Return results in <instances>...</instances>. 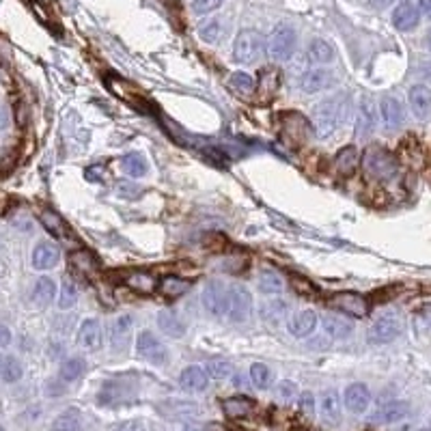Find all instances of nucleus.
I'll return each instance as SVG.
<instances>
[{
  "label": "nucleus",
  "mask_w": 431,
  "mask_h": 431,
  "mask_svg": "<svg viewBox=\"0 0 431 431\" xmlns=\"http://www.w3.org/2000/svg\"><path fill=\"white\" fill-rule=\"evenodd\" d=\"M190 289V280L186 278H177V276H166L160 285V291L168 298H179Z\"/></svg>",
  "instance_id": "42"
},
{
  "label": "nucleus",
  "mask_w": 431,
  "mask_h": 431,
  "mask_svg": "<svg viewBox=\"0 0 431 431\" xmlns=\"http://www.w3.org/2000/svg\"><path fill=\"white\" fill-rule=\"evenodd\" d=\"M54 295H56V283H54L50 276H41V278L35 283V287H33V295H31V300H33L35 306L46 308V306L52 304Z\"/></svg>",
  "instance_id": "27"
},
{
  "label": "nucleus",
  "mask_w": 431,
  "mask_h": 431,
  "mask_svg": "<svg viewBox=\"0 0 431 431\" xmlns=\"http://www.w3.org/2000/svg\"><path fill=\"white\" fill-rule=\"evenodd\" d=\"M343 401H345V407L352 412V414H365L369 403H371V390L367 384L362 382H354L345 388V395H343Z\"/></svg>",
  "instance_id": "14"
},
{
  "label": "nucleus",
  "mask_w": 431,
  "mask_h": 431,
  "mask_svg": "<svg viewBox=\"0 0 431 431\" xmlns=\"http://www.w3.org/2000/svg\"><path fill=\"white\" fill-rule=\"evenodd\" d=\"M207 431H223V427H220V425H209Z\"/></svg>",
  "instance_id": "54"
},
{
  "label": "nucleus",
  "mask_w": 431,
  "mask_h": 431,
  "mask_svg": "<svg viewBox=\"0 0 431 431\" xmlns=\"http://www.w3.org/2000/svg\"><path fill=\"white\" fill-rule=\"evenodd\" d=\"M418 22H420V11H418L416 5L401 3V5L395 7V11H392V24H395L397 31L410 33V31H414L418 26Z\"/></svg>",
  "instance_id": "18"
},
{
  "label": "nucleus",
  "mask_w": 431,
  "mask_h": 431,
  "mask_svg": "<svg viewBox=\"0 0 431 431\" xmlns=\"http://www.w3.org/2000/svg\"><path fill=\"white\" fill-rule=\"evenodd\" d=\"M183 431H203V429H198V427H194V425H188V427H183Z\"/></svg>",
  "instance_id": "55"
},
{
  "label": "nucleus",
  "mask_w": 431,
  "mask_h": 431,
  "mask_svg": "<svg viewBox=\"0 0 431 431\" xmlns=\"http://www.w3.org/2000/svg\"><path fill=\"white\" fill-rule=\"evenodd\" d=\"M0 431H5V427H0Z\"/></svg>",
  "instance_id": "58"
},
{
  "label": "nucleus",
  "mask_w": 431,
  "mask_h": 431,
  "mask_svg": "<svg viewBox=\"0 0 431 431\" xmlns=\"http://www.w3.org/2000/svg\"><path fill=\"white\" fill-rule=\"evenodd\" d=\"M276 395H278L283 401H291L293 397H298V386H295L291 380H283V382L276 386Z\"/></svg>",
  "instance_id": "46"
},
{
  "label": "nucleus",
  "mask_w": 431,
  "mask_h": 431,
  "mask_svg": "<svg viewBox=\"0 0 431 431\" xmlns=\"http://www.w3.org/2000/svg\"><path fill=\"white\" fill-rule=\"evenodd\" d=\"M287 328H289L291 337H295V339L308 337L317 328V313L315 310H300V313L291 315V319L287 321Z\"/></svg>",
  "instance_id": "21"
},
{
  "label": "nucleus",
  "mask_w": 431,
  "mask_h": 431,
  "mask_svg": "<svg viewBox=\"0 0 431 431\" xmlns=\"http://www.w3.org/2000/svg\"><path fill=\"white\" fill-rule=\"evenodd\" d=\"M69 263H71V268H73L76 272H80V274H93V272L97 270V261H95V257H93L88 250H78V253H73V255L69 257Z\"/></svg>",
  "instance_id": "39"
},
{
  "label": "nucleus",
  "mask_w": 431,
  "mask_h": 431,
  "mask_svg": "<svg viewBox=\"0 0 431 431\" xmlns=\"http://www.w3.org/2000/svg\"><path fill=\"white\" fill-rule=\"evenodd\" d=\"M223 410L229 418H244L255 412V401L248 397H229L223 401Z\"/></svg>",
  "instance_id": "29"
},
{
  "label": "nucleus",
  "mask_w": 431,
  "mask_h": 431,
  "mask_svg": "<svg viewBox=\"0 0 431 431\" xmlns=\"http://www.w3.org/2000/svg\"><path fill=\"white\" fill-rule=\"evenodd\" d=\"M76 302H78V287L69 276H65L61 283V291H59V308L69 310L76 306Z\"/></svg>",
  "instance_id": "38"
},
{
  "label": "nucleus",
  "mask_w": 431,
  "mask_h": 431,
  "mask_svg": "<svg viewBox=\"0 0 431 431\" xmlns=\"http://www.w3.org/2000/svg\"><path fill=\"white\" fill-rule=\"evenodd\" d=\"M86 177H88V179H99V166L88 168V171H86Z\"/></svg>",
  "instance_id": "53"
},
{
  "label": "nucleus",
  "mask_w": 431,
  "mask_h": 431,
  "mask_svg": "<svg viewBox=\"0 0 431 431\" xmlns=\"http://www.w3.org/2000/svg\"><path fill=\"white\" fill-rule=\"evenodd\" d=\"M369 3H371V7H375V9H386V7L392 3V0H369Z\"/></svg>",
  "instance_id": "52"
},
{
  "label": "nucleus",
  "mask_w": 431,
  "mask_h": 431,
  "mask_svg": "<svg viewBox=\"0 0 431 431\" xmlns=\"http://www.w3.org/2000/svg\"><path fill=\"white\" fill-rule=\"evenodd\" d=\"M377 115L380 113L375 111L373 99L365 97L358 106V115H356V136H360V138L369 136L377 126Z\"/></svg>",
  "instance_id": "15"
},
{
  "label": "nucleus",
  "mask_w": 431,
  "mask_h": 431,
  "mask_svg": "<svg viewBox=\"0 0 431 431\" xmlns=\"http://www.w3.org/2000/svg\"><path fill=\"white\" fill-rule=\"evenodd\" d=\"M7 126H9V113L0 106V130H5Z\"/></svg>",
  "instance_id": "51"
},
{
  "label": "nucleus",
  "mask_w": 431,
  "mask_h": 431,
  "mask_svg": "<svg viewBox=\"0 0 431 431\" xmlns=\"http://www.w3.org/2000/svg\"><path fill=\"white\" fill-rule=\"evenodd\" d=\"M416 431H431V429H427V427H422V429H416Z\"/></svg>",
  "instance_id": "57"
},
{
  "label": "nucleus",
  "mask_w": 431,
  "mask_h": 431,
  "mask_svg": "<svg viewBox=\"0 0 431 431\" xmlns=\"http://www.w3.org/2000/svg\"><path fill=\"white\" fill-rule=\"evenodd\" d=\"M358 162H360V153L356 149V145H345L339 149L337 158H335V168L339 175L343 177H352L358 168Z\"/></svg>",
  "instance_id": "24"
},
{
  "label": "nucleus",
  "mask_w": 431,
  "mask_h": 431,
  "mask_svg": "<svg viewBox=\"0 0 431 431\" xmlns=\"http://www.w3.org/2000/svg\"><path fill=\"white\" fill-rule=\"evenodd\" d=\"M418 11L431 20V0H418Z\"/></svg>",
  "instance_id": "50"
},
{
  "label": "nucleus",
  "mask_w": 431,
  "mask_h": 431,
  "mask_svg": "<svg viewBox=\"0 0 431 431\" xmlns=\"http://www.w3.org/2000/svg\"><path fill=\"white\" fill-rule=\"evenodd\" d=\"M407 414H410V403L395 399V401L382 403V405L371 414V422H375V425H392V422L403 420Z\"/></svg>",
  "instance_id": "13"
},
{
  "label": "nucleus",
  "mask_w": 431,
  "mask_h": 431,
  "mask_svg": "<svg viewBox=\"0 0 431 431\" xmlns=\"http://www.w3.org/2000/svg\"><path fill=\"white\" fill-rule=\"evenodd\" d=\"M205 371H207V375L211 377V380H225V377H229L231 375V365L227 362V360H209L207 362V367H205Z\"/></svg>",
  "instance_id": "44"
},
{
  "label": "nucleus",
  "mask_w": 431,
  "mask_h": 431,
  "mask_svg": "<svg viewBox=\"0 0 431 431\" xmlns=\"http://www.w3.org/2000/svg\"><path fill=\"white\" fill-rule=\"evenodd\" d=\"M136 354L143 360H147L151 365H158V367L168 362V350H166V345L153 333H149V330H143L136 337Z\"/></svg>",
  "instance_id": "8"
},
{
  "label": "nucleus",
  "mask_w": 431,
  "mask_h": 431,
  "mask_svg": "<svg viewBox=\"0 0 431 431\" xmlns=\"http://www.w3.org/2000/svg\"><path fill=\"white\" fill-rule=\"evenodd\" d=\"M61 253L52 242H39L33 248V268L35 270H50L59 263Z\"/></svg>",
  "instance_id": "23"
},
{
  "label": "nucleus",
  "mask_w": 431,
  "mask_h": 431,
  "mask_svg": "<svg viewBox=\"0 0 431 431\" xmlns=\"http://www.w3.org/2000/svg\"><path fill=\"white\" fill-rule=\"evenodd\" d=\"M121 168L128 177H143L147 175V160L141 153H126L121 158Z\"/></svg>",
  "instance_id": "36"
},
{
  "label": "nucleus",
  "mask_w": 431,
  "mask_h": 431,
  "mask_svg": "<svg viewBox=\"0 0 431 431\" xmlns=\"http://www.w3.org/2000/svg\"><path fill=\"white\" fill-rule=\"evenodd\" d=\"M250 382H253V386L255 388H259V390H265L268 386H270V382H272V371H270V367L268 365H263V362H255L253 367H250Z\"/></svg>",
  "instance_id": "43"
},
{
  "label": "nucleus",
  "mask_w": 431,
  "mask_h": 431,
  "mask_svg": "<svg viewBox=\"0 0 431 431\" xmlns=\"http://www.w3.org/2000/svg\"><path fill=\"white\" fill-rule=\"evenodd\" d=\"M158 326L166 337H173V339H181L186 335V323L173 310H160L158 313Z\"/></svg>",
  "instance_id": "26"
},
{
  "label": "nucleus",
  "mask_w": 431,
  "mask_h": 431,
  "mask_svg": "<svg viewBox=\"0 0 431 431\" xmlns=\"http://www.w3.org/2000/svg\"><path fill=\"white\" fill-rule=\"evenodd\" d=\"M263 50H268V39L255 29H246L235 37L233 44V59L240 65H255L263 56Z\"/></svg>",
  "instance_id": "3"
},
{
  "label": "nucleus",
  "mask_w": 431,
  "mask_h": 431,
  "mask_svg": "<svg viewBox=\"0 0 431 431\" xmlns=\"http://www.w3.org/2000/svg\"><path fill=\"white\" fill-rule=\"evenodd\" d=\"M362 168H365V175L369 179L386 181L397 173L399 164H397V160H395V156L390 151H386L384 147L373 145L362 156Z\"/></svg>",
  "instance_id": "2"
},
{
  "label": "nucleus",
  "mask_w": 431,
  "mask_h": 431,
  "mask_svg": "<svg viewBox=\"0 0 431 431\" xmlns=\"http://www.w3.org/2000/svg\"><path fill=\"white\" fill-rule=\"evenodd\" d=\"M78 345L88 352H97L103 345V335L97 319H84L78 330Z\"/></svg>",
  "instance_id": "16"
},
{
  "label": "nucleus",
  "mask_w": 431,
  "mask_h": 431,
  "mask_svg": "<svg viewBox=\"0 0 431 431\" xmlns=\"http://www.w3.org/2000/svg\"><path fill=\"white\" fill-rule=\"evenodd\" d=\"M283 289H285V283H283V278H280L276 272L268 270V272H263V274L259 276V291H261V293L276 295V293H280Z\"/></svg>",
  "instance_id": "40"
},
{
  "label": "nucleus",
  "mask_w": 431,
  "mask_h": 431,
  "mask_svg": "<svg viewBox=\"0 0 431 431\" xmlns=\"http://www.w3.org/2000/svg\"><path fill=\"white\" fill-rule=\"evenodd\" d=\"M84 369H86V362H84L82 358L73 356V358H67V360L61 365L59 377H61V382H76V380L82 377Z\"/></svg>",
  "instance_id": "37"
},
{
  "label": "nucleus",
  "mask_w": 431,
  "mask_h": 431,
  "mask_svg": "<svg viewBox=\"0 0 431 431\" xmlns=\"http://www.w3.org/2000/svg\"><path fill=\"white\" fill-rule=\"evenodd\" d=\"M330 306L352 319H362L369 313V302L356 291H339L330 295Z\"/></svg>",
  "instance_id": "7"
},
{
  "label": "nucleus",
  "mask_w": 431,
  "mask_h": 431,
  "mask_svg": "<svg viewBox=\"0 0 431 431\" xmlns=\"http://www.w3.org/2000/svg\"><path fill=\"white\" fill-rule=\"evenodd\" d=\"M223 33H225V24L220 18H209V20L201 22V26H198V37L205 44H218Z\"/></svg>",
  "instance_id": "33"
},
{
  "label": "nucleus",
  "mask_w": 431,
  "mask_h": 431,
  "mask_svg": "<svg viewBox=\"0 0 431 431\" xmlns=\"http://www.w3.org/2000/svg\"><path fill=\"white\" fill-rule=\"evenodd\" d=\"M52 431H82V416L78 410H67L54 418Z\"/></svg>",
  "instance_id": "35"
},
{
  "label": "nucleus",
  "mask_w": 431,
  "mask_h": 431,
  "mask_svg": "<svg viewBox=\"0 0 431 431\" xmlns=\"http://www.w3.org/2000/svg\"><path fill=\"white\" fill-rule=\"evenodd\" d=\"M335 59V50L328 41L323 39H313L308 44V61L317 65H328Z\"/></svg>",
  "instance_id": "31"
},
{
  "label": "nucleus",
  "mask_w": 431,
  "mask_h": 431,
  "mask_svg": "<svg viewBox=\"0 0 431 431\" xmlns=\"http://www.w3.org/2000/svg\"><path fill=\"white\" fill-rule=\"evenodd\" d=\"M401 335V319L397 313H384L382 317H377L373 321V326L369 328V343L373 345H384V343H390L395 341L397 337Z\"/></svg>",
  "instance_id": "5"
},
{
  "label": "nucleus",
  "mask_w": 431,
  "mask_h": 431,
  "mask_svg": "<svg viewBox=\"0 0 431 431\" xmlns=\"http://www.w3.org/2000/svg\"><path fill=\"white\" fill-rule=\"evenodd\" d=\"M225 0H192V11L196 16H205V14H211L216 9L223 7Z\"/></svg>",
  "instance_id": "45"
},
{
  "label": "nucleus",
  "mask_w": 431,
  "mask_h": 431,
  "mask_svg": "<svg viewBox=\"0 0 431 431\" xmlns=\"http://www.w3.org/2000/svg\"><path fill=\"white\" fill-rule=\"evenodd\" d=\"M298 84L304 93H319V91H326V88L335 86L337 76L328 69H323V67H315V69L304 71L298 78Z\"/></svg>",
  "instance_id": "11"
},
{
  "label": "nucleus",
  "mask_w": 431,
  "mask_h": 431,
  "mask_svg": "<svg viewBox=\"0 0 431 431\" xmlns=\"http://www.w3.org/2000/svg\"><path fill=\"white\" fill-rule=\"evenodd\" d=\"M253 313V293L246 287H233L229 291V321L231 323H246Z\"/></svg>",
  "instance_id": "9"
},
{
  "label": "nucleus",
  "mask_w": 431,
  "mask_h": 431,
  "mask_svg": "<svg viewBox=\"0 0 431 431\" xmlns=\"http://www.w3.org/2000/svg\"><path fill=\"white\" fill-rule=\"evenodd\" d=\"M41 225L54 235V238H65V233H67V227H65V223H63V218L59 213H54V211H50V209H46L44 213H41Z\"/></svg>",
  "instance_id": "41"
},
{
  "label": "nucleus",
  "mask_w": 431,
  "mask_h": 431,
  "mask_svg": "<svg viewBox=\"0 0 431 431\" xmlns=\"http://www.w3.org/2000/svg\"><path fill=\"white\" fill-rule=\"evenodd\" d=\"M427 48H429V50H431V31H429V33H427Z\"/></svg>",
  "instance_id": "56"
},
{
  "label": "nucleus",
  "mask_w": 431,
  "mask_h": 431,
  "mask_svg": "<svg viewBox=\"0 0 431 431\" xmlns=\"http://www.w3.org/2000/svg\"><path fill=\"white\" fill-rule=\"evenodd\" d=\"M229 86H231L238 95L248 97V95H253V93L257 91V80H255L250 73H246V71H235V73L229 76Z\"/></svg>",
  "instance_id": "34"
},
{
  "label": "nucleus",
  "mask_w": 431,
  "mask_h": 431,
  "mask_svg": "<svg viewBox=\"0 0 431 431\" xmlns=\"http://www.w3.org/2000/svg\"><path fill=\"white\" fill-rule=\"evenodd\" d=\"M259 315L263 319V323H268V326H278L280 321L287 319L289 315V304L285 300H270V302H263L261 308H259Z\"/></svg>",
  "instance_id": "25"
},
{
  "label": "nucleus",
  "mask_w": 431,
  "mask_h": 431,
  "mask_svg": "<svg viewBox=\"0 0 431 431\" xmlns=\"http://www.w3.org/2000/svg\"><path fill=\"white\" fill-rule=\"evenodd\" d=\"M407 101L416 119H427L431 115V88L425 84H416L407 93Z\"/></svg>",
  "instance_id": "17"
},
{
  "label": "nucleus",
  "mask_w": 431,
  "mask_h": 431,
  "mask_svg": "<svg viewBox=\"0 0 431 431\" xmlns=\"http://www.w3.org/2000/svg\"><path fill=\"white\" fill-rule=\"evenodd\" d=\"M319 414H321V420L328 425L341 422V397L337 390L323 392V397L319 399Z\"/></svg>",
  "instance_id": "22"
},
{
  "label": "nucleus",
  "mask_w": 431,
  "mask_h": 431,
  "mask_svg": "<svg viewBox=\"0 0 431 431\" xmlns=\"http://www.w3.org/2000/svg\"><path fill=\"white\" fill-rule=\"evenodd\" d=\"M209 384V375L205 371V367L198 365H190L181 371L179 375V386L188 392H203Z\"/></svg>",
  "instance_id": "20"
},
{
  "label": "nucleus",
  "mask_w": 431,
  "mask_h": 431,
  "mask_svg": "<svg viewBox=\"0 0 431 431\" xmlns=\"http://www.w3.org/2000/svg\"><path fill=\"white\" fill-rule=\"evenodd\" d=\"M298 35L291 26H276L268 37V56L274 63H287L295 52Z\"/></svg>",
  "instance_id": "4"
},
{
  "label": "nucleus",
  "mask_w": 431,
  "mask_h": 431,
  "mask_svg": "<svg viewBox=\"0 0 431 431\" xmlns=\"http://www.w3.org/2000/svg\"><path fill=\"white\" fill-rule=\"evenodd\" d=\"M117 431H147V429H145V422L141 420H126L123 425H119Z\"/></svg>",
  "instance_id": "48"
},
{
  "label": "nucleus",
  "mask_w": 431,
  "mask_h": 431,
  "mask_svg": "<svg viewBox=\"0 0 431 431\" xmlns=\"http://www.w3.org/2000/svg\"><path fill=\"white\" fill-rule=\"evenodd\" d=\"M11 330L7 326H0V348H9L11 345Z\"/></svg>",
  "instance_id": "49"
},
{
  "label": "nucleus",
  "mask_w": 431,
  "mask_h": 431,
  "mask_svg": "<svg viewBox=\"0 0 431 431\" xmlns=\"http://www.w3.org/2000/svg\"><path fill=\"white\" fill-rule=\"evenodd\" d=\"M126 285L130 287V289H134V291H138V293H153L156 291V287H158V280H156V276L153 274H149V272H130V274H126Z\"/></svg>",
  "instance_id": "30"
},
{
  "label": "nucleus",
  "mask_w": 431,
  "mask_h": 431,
  "mask_svg": "<svg viewBox=\"0 0 431 431\" xmlns=\"http://www.w3.org/2000/svg\"><path fill=\"white\" fill-rule=\"evenodd\" d=\"M22 375H24V369L16 356L0 358V380L7 382V384H16L22 380Z\"/></svg>",
  "instance_id": "32"
},
{
  "label": "nucleus",
  "mask_w": 431,
  "mask_h": 431,
  "mask_svg": "<svg viewBox=\"0 0 431 431\" xmlns=\"http://www.w3.org/2000/svg\"><path fill=\"white\" fill-rule=\"evenodd\" d=\"M380 121L386 132H395L403 126L405 121V111L399 99L395 97H384L380 101Z\"/></svg>",
  "instance_id": "12"
},
{
  "label": "nucleus",
  "mask_w": 431,
  "mask_h": 431,
  "mask_svg": "<svg viewBox=\"0 0 431 431\" xmlns=\"http://www.w3.org/2000/svg\"><path fill=\"white\" fill-rule=\"evenodd\" d=\"M201 300H203L205 310L211 317H218V319L227 317V313H229V291L218 280H211V283L205 285V289L201 293Z\"/></svg>",
  "instance_id": "6"
},
{
  "label": "nucleus",
  "mask_w": 431,
  "mask_h": 431,
  "mask_svg": "<svg viewBox=\"0 0 431 431\" xmlns=\"http://www.w3.org/2000/svg\"><path fill=\"white\" fill-rule=\"evenodd\" d=\"M350 108H352V101L345 93H339L335 97L319 101L313 108V115H310L315 136L323 141V138L333 136L337 130H341L350 117Z\"/></svg>",
  "instance_id": "1"
},
{
  "label": "nucleus",
  "mask_w": 431,
  "mask_h": 431,
  "mask_svg": "<svg viewBox=\"0 0 431 431\" xmlns=\"http://www.w3.org/2000/svg\"><path fill=\"white\" fill-rule=\"evenodd\" d=\"M278 88H280V71L274 69V67L263 69V71H261V78H259V84H257L259 97H261V99H272Z\"/></svg>",
  "instance_id": "28"
},
{
  "label": "nucleus",
  "mask_w": 431,
  "mask_h": 431,
  "mask_svg": "<svg viewBox=\"0 0 431 431\" xmlns=\"http://www.w3.org/2000/svg\"><path fill=\"white\" fill-rule=\"evenodd\" d=\"M298 405H300V410L306 412V414L315 412V395L308 392V390L300 392V397H298Z\"/></svg>",
  "instance_id": "47"
},
{
  "label": "nucleus",
  "mask_w": 431,
  "mask_h": 431,
  "mask_svg": "<svg viewBox=\"0 0 431 431\" xmlns=\"http://www.w3.org/2000/svg\"><path fill=\"white\" fill-rule=\"evenodd\" d=\"M323 335L330 339H345L354 333V321L352 317H341V315H326L321 321Z\"/></svg>",
  "instance_id": "19"
},
{
  "label": "nucleus",
  "mask_w": 431,
  "mask_h": 431,
  "mask_svg": "<svg viewBox=\"0 0 431 431\" xmlns=\"http://www.w3.org/2000/svg\"><path fill=\"white\" fill-rule=\"evenodd\" d=\"M132 328H134V317L132 315H119L111 321L108 326V343L115 352H126L130 337H132Z\"/></svg>",
  "instance_id": "10"
}]
</instances>
